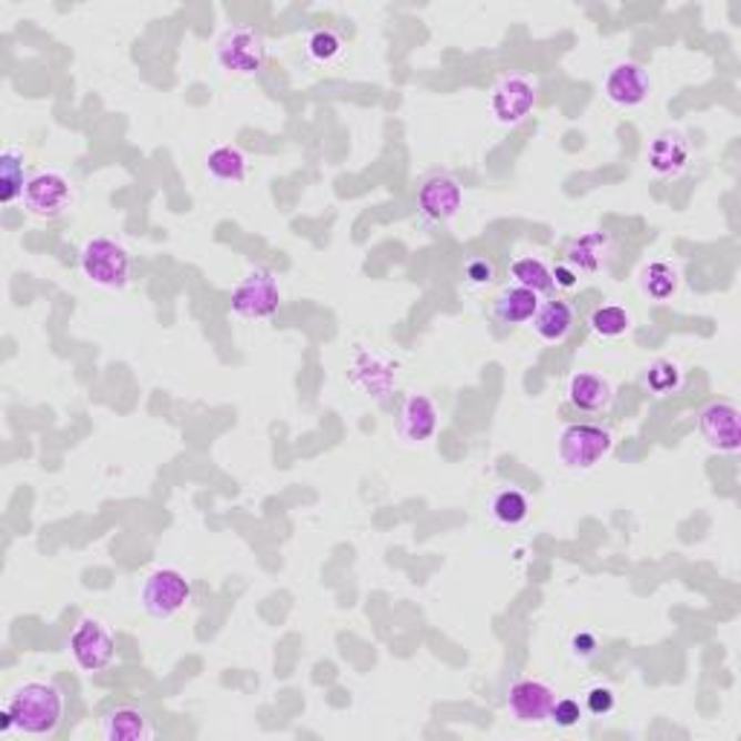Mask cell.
<instances>
[{
	"instance_id": "cell-10",
	"label": "cell",
	"mask_w": 741,
	"mask_h": 741,
	"mask_svg": "<svg viewBox=\"0 0 741 741\" xmlns=\"http://www.w3.org/2000/svg\"><path fill=\"white\" fill-rule=\"evenodd\" d=\"M536 108V82L527 75H505L489 93V113L498 125H521Z\"/></svg>"
},
{
	"instance_id": "cell-21",
	"label": "cell",
	"mask_w": 741,
	"mask_h": 741,
	"mask_svg": "<svg viewBox=\"0 0 741 741\" xmlns=\"http://www.w3.org/2000/svg\"><path fill=\"white\" fill-rule=\"evenodd\" d=\"M27 160L18 149H3L0 154V203L12 206L18 197H23L27 189Z\"/></svg>"
},
{
	"instance_id": "cell-3",
	"label": "cell",
	"mask_w": 741,
	"mask_h": 741,
	"mask_svg": "<svg viewBox=\"0 0 741 741\" xmlns=\"http://www.w3.org/2000/svg\"><path fill=\"white\" fill-rule=\"evenodd\" d=\"M230 307L241 319H270L282 307V290L267 267H253L232 290Z\"/></svg>"
},
{
	"instance_id": "cell-34",
	"label": "cell",
	"mask_w": 741,
	"mask_h": 741,
	"mask_svg": "<svg viewBox=\"0 0 741 741\" xmlns=\"http://www.w3.org/2000/svg\"><path fill=\"white\" fill-rule=\"evenodd\" d=\"M12 727H16V719H12V710H9V707H3V710H0V733H9Z\"/></svg>"
},
{
	"instance_id": "cell-33",
	"label": "cell",
	"mask_w": 741,
	"mask_h": 741,
	"mask_svg": "<svg viewBox=\"0 0 741 741\" xmlns=\"http://www.w3.org/2000/svg\"><path fill=\"white\" fill-rule=\"evenodd\" d=\"M579 284V275L573 273L568 264H559V267L554 270V287H562V290H573Z\"/></svg>"
},
{
	"instance_id": "cell-11",
	"label": "cell",
	"mask_w": 741,
	"mask_h": 741,
	"mask_svg": "<svg viewBox=\"0 0 741 741\" xmlns=\"http://www.w3.org/2000/svg\"><path fill=\"white\" fill-rule=\"evenodd\" d=\"M698 429L701 438L710 449L721 455H735L741 446V429H739V408L727 400H715L701 412L698 417Z\"/></svg>"
},
{
	"instance_id": "cell-23",
	"label": "cell",
	"mask_w": 741,
	"mask_h": 741,
	"mask_svg": "<svg viewBox=\"0 0 741 741\" xmlns=\"http://www.w3.org/2000/svg\"><path fill=\"white\" fill-rule=\"evenodd\" d=\"M681 287V275L669 261H652L640 270V290L654 302H667Z\"/></svg>"
},
{
	"instance_id": "cell-16",
	"label": "cell",
	"mask_w": 741,
	"mask_h": 741,
	"mask_svg": "<svg viewBox=\"0 0 741 741\" xmlns=\"http://www.w3.org/2000/svg\"><path fill=\"white\" fill-rule=\"evenodd\" d=\"M568 400H571L577 412L600 415V412H608L611 403H615V386L606 377H600V374L579 370V374L568 379Z\"/></svg>"
},
{
	"instance_id": "cell-9",
	"label": "cell",
	"mask_w": 741,
	"mask_h": 741,
	"mask_svg": "<svg viewBox=\"0 0 741 741\" xmlns=\"http://www.w3.org/2000/svg\"><path fill=\"white\" fill-rule=\"evenodd\" d=\"M21 201L30 215L41 217V221H55L73 203V185L61 171H38L23 189Z\"/></svg>"
},
{
	"instance_id": "cell-26",
	"label": "cell",
	"mask_w": 741,
	"mask_h": 741,
	"mask_svg": "<svg viewBox=\"0 0 741 741\" xmlns=\"http://www.w3.org/2000/svg\"><path fill=\"white\" fill-rule=\"evenodd\" d=\"M631 313L626 311V307H620V304H600L597 311L591 313V319H588V325H591V331L600 339H617V336H626L631 331Z\"/></svg>"
},
{
	"instance_id": "cell-8",
	"label": "cell",
	"mask_w": 741,
	"mask_h": 741,
	"mask_svg": "<svg viewBox=\"0 0 741 741\" xmlns=\"http://www.w3.org/2000/svg\"><path fill=\"white\" fill-rule=\"evenodd\" d=\"M415 206L417 215L429 223V226H444V223L453 221V217L460 212V206H464L460 183L453 177V174L435 171V174L423 177V183L417 185Z\"/></svg>"
},
{
	"instance_id": "cell-6",
	"label": "cell",
	"mask_w": 741,
	"mask_h": 741,
	"mask_svg": "<svg viewBox=\"0 0 741 741\" xmlns=\"http://www.w3.org/2000/svg\"><path fill=\"white\" fill-rule=\"evenodd\" d=\"M70 654L82 672H104L116 658V638L99 617H82L70 638Z\"/></svg>"
},
{
	"instance_id": "cell-17",
	"label": "cell",
	"mask_w": 741,
	"mask_h": 741,
	"mask_svg": "<svg viewBox=\"0 0 741 741\" xmlns=\"http://www.w3.org/2000/svg\"><path fill=\"white\" fill-rule=\"evenodd\" d=\"M611 235L606 232H586V235L573 237L568 250H565V264L577 275H591L602 267V261L611 253Z\"/></svg>"
},
{
	"instance_id": "cell-13",
	"label": "cell",
	"mask_w": 741,
	"mask_h": 741,
	"mask_svg": "<svg viewBox=\"0 0 741 741\" xmlns=\"http://www.w3.org/2000/svg\"><path fill=\"white\" fill-rule=\"evenodd\" d=\"M602 90H606L608 102L631 111V108H640V104L649 99L652 82H649L646 70L640 68V64H635V61H617L615 68L608 70Z\"/></svg>"
},
{
	"instance_id": "cell-15",
	"label": "cell",
	"mask_w": 741,
	"mask_h": 741,
	"mask_svg": "<svg viewBox=\"0 0 741 741\" xmlns=\"http://www.w3.org/2000/svg\"><path fill=\"white\" fill-rule=\"evenodd\" d=\"M690 165V142L681 131H660L649 145V171L658 177H678Z\"/></svg>"
},
{
	"instance_id": "cell-25",
	"label": "cell",
	"mask_w": 741,
	"mask_h": 741,
	"mask_svg": "<svg viewBox=\"0 0 741 741\" xmlns=\"http://www.w3.org/2000/svg\"><path fill=\"white\" fill-rule=\"evenodd\" d=\"M530 516V501L521 489L507 487L493 496V519L505 527H519Z\"/></svg>"
},
{
	"instance_id": "cell-1",
	"label": "cell",
	"mask_w": 741,
	"mask_h": 741,
	"mask_svg": "<svg viewBox=\"0 0 741 741\" xmlns=\"http://www.w3.org/2000/svg\"><path fill=\"white\" fill-rule=\"evenodd\" d=\"M7 707L27 735H52L64 719V692L52 681H23L9 692Z\"/></svg>"
},
{
	"instance_id": "cell-24",
	"label": "cell",
	"mask_w": 741,
	"mask_h": 741,
	"mask_svg": "<svg viewBox=\"0 0 741 741\" xmlns=\"http://www.w3.org/2000/svg\"><path fill=\"white\" fill-rule=\"evenodd\" d=\"M510 275L519 287L534 290L539 296L554 290V270H550L541 258H534V255H525V258L512 261Z\"/></svg>"
},
{
	"instance_id": "cell-18",
	"label": "cell",
	"mask_w": 741,
	"mask_h": 741,
	"mask_svg": "<svg viewBox=\"0 0 741 741\" xmlns=\"http://www.w3.org/2000/svg\"><path fill=\"white\" fill-rule=\"evenodd\" d=\"M534 325L536 336L541 342H548V345H562L568 336L573 334V327H577V313L568 302H541L536 316L530 319Z\"/></svg>"
},
{
	"instance_id": "cell-12",
	"label": "cell",
	"mask_w": 741,
	"mask_h": 741,
	"mask_svg": "<svg viewBox=\"0 0 741 741\" xmlns=\"http://www.w3.org/2000/svg\"><path fill=\"white\" fill-rule=\"evenodd\" d=\"M554 704V687L545 681H536V678H525V681L512 683L510 696H507L510 715L519 724H545V721H550Z\"/></svg>"
},
{
	"instance_id": "cell-14",
	"label": "cell",
	"mask_w": 741,
	"mask_h": 741,
	"mask_svg": "<svg viewBox=\"0 0 741 741\" xmlns=\"http://www.w3.org/2000/svg\"><path fill=\"white\" fill-rule=\"evenodd\" d=\"M438 406L432 397L426 394H412L400 408V417H397V435H400L406 444H426V440L435 438L438 432Z\"/></svg>"
},
{
	"instance_id": "cell-32",
	"label": "cell",
	"mask_w": 741,
	"mask_h": 741,
	"mask_svg": "<svg viewBox=\"0 0 741 741\" xmlns=\"http://www.w3.org/2000/svg\"><path fill=\"white\" fill-rule=\"evenodd\" d=\"M597 649H600V640L593 638L591 631H579V635H573V640H571L573 658L591 660L593 654H597Z\"/></svg>"
},
{
	"instance_id": "cell-28",
	"label": "cell",
	"mask_w": 741,
	"mask_h": 741,
	"mask_svg": "<svg viewBox=\"0 0 741 741\" xmlns=\"http://www.w3.org/2000/svg\"><path fill=\"white\" fill-rule=\"evenodd\" d=\"M345 50V41H342L339 32L334 30H316L311 38H307V55L313 61H319V64H331L336 61Z\"/></svg>"
},
{
	"instance_id": "cell-31",
	"label": "cell",
	"mask_w": 741,
	"mask_h": 741,
	"mask_svg": "<svg viewBox=\"0 0 741 741\" xmlns=\"http://www.w3.org/2000/svg\"><path fill=\"white\" fill-rule=\"evenodd\" d=\"M464 275H467V282L473 284V287H487V284L496 278V267H493L489 258H469L467 267H464Z\"/></svg>"
},
{
	"instance_id": "cell-29",
	"label": "cell",
	"mask_w": 741,
	"mask_h": 741,
	"mask_svg": "<svg viewBox=\"0 0 741 741\" xmlns=\"http://www.w3.org/2000/svg\"><path fill=\"white\" fill-rule=\"evenodd\" d=\"M550 721H554L556 727H562V730H571V727H577L579 721H582V707H579V701H573V698H556Z\"/></svg>"
},
{
	"instance_id": "cell-19",
	"label": "cell",
	"mask_w": 741,
	"mask_h": 741,
	"mask_svg": "<svg viewBox=\"0 0 741 741\" xmlns=\"http://www.w3.org/2000/svg\"><path fill=\"white\" fill-rule=\"evenodd\" d=\"M541 296L534 293V290L519 287V284H512V287H505L498 293L496 298V322L505 327H516V325H527V322L534 319L536 311H539Z\"/></svg>"
},
{
	"instance_id": "cell-22",
	"label": "cell",
	"mask_w": 741,
	"mask_h": 741,
	"mask_svg": "<svg viewBox=\"0 0 741 741\" xmlns=\"http://www.w3.org/2000/svg\"><path fill=\"white\" fill-rule=\"evenodd\" d=\"M206 171L209 177L217 180V183H232V185L244 183L246 177L244 151L235 149V145H217V149L209 151Z\"/></svg>"
},
{
	"instance_id": "cell-2",
	"label": "cell",
	"mask_w": 741,
	"mask_h": 741,
	"mask_svg": "<svg viewBox=\"0 0 741 741\" xmlns=\"http://www.w3.org/2000/svg\"><path fill=\"white\" fill-rule=\"evenodd\" d=\"M82 273L102 290H122L131 282V255L113 237H90L79 255Z\"/></svg>"
},
{
	"instance_id": "cell-4",
	"label": "cell",
	"mask_w": 741,
	"mask_h": 741,
	"mask_svg": "<svg viewBox=\"0 0 741 741\" xmlns=\"http://www.w3.org/2000/svg\"><path fill=\"white\" fill-rule=\"evenodd\" d=\"M217 64L232 75H258L267 64V44L253 27H232L217 38Z\"/></svg>"
},
{
	"instance_id": "cell-30",
	"label": "cell",
	"mask_w": 741,
	"mask_h": 741,
	"mask_svg": "<svg viewBox=\"0 0 741 741\" xmlns=\"http://www.w3.org/2000/svg\"><path fill=\"white\" fill-rule=\"evenodd\" d=\"M586 707L591 715H597V719H606L608 712H615V707H617L615 690H611V687H591L586 696Z\"/></svg>"
},
{
	"instance_id": "cell-27",
	"label": "cell",
	"mask_w": 741,
	"mask_h": 741,
	"mask_svg": "<svg viewBox=\"0 0 741 741\" xmlns=\"http://www.w3.org/2000/svg\"><path fill=\"white\" fill-rule=\"evenodd\" d=\"M643 379L654 394H674L683 386V370L672 359H658L646 368Z\"/></svg>"
},
{
	"instance_id": "cell-7",
	"label": "cell",
	"mask_w": 741,
	"mask_h": 741,
	"mask_svg": "<svg viewBox=\"0 0 741 741\" xmlns=\"http://www.w3.org/2000/svg\"><path fill=\"white\" fill-rule=\"evenodd\" d=\"M611 432L593 423H573L559 438V460L568 469H593L611 453Z\"/></svg>"
},
{
	"instance_id": "cell-5",
	"label": "cell",
	"mask_w": 741,
	"mask_h": 741,
	"mask_svg": "<svg viewBox=\"0 0 741 741\" xmlns=\"http://www.w3.org/2000/svg\"><path fill=\"white\" fill-rule=\"evenodd\" d=\"M189 600H192V582L174 568H156L142 582L140 602L145 608V615L154 617V620H171L189 606Z\"/></svg>"
},
{
	"instance_id": "cell-20",
	"label": "cell",
	"mask_w": 741,
	"mask_h": 741,
	"mask_svg": "<svg viewBox=\"0 0 741 741\" xmlns=\"http://www.w3.org/2000/svg\"><path fill=\"white\" fill-rule=\"evenodd\" d=\"M102 735L108 741H149L154 739V727L136 707H119L104 715Z\"/></svg>"
}]
</instances>
